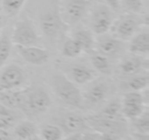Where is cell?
<instances>
[{"label": "cell", "mask_w": 149, "mask_h": 140, "mask_svg": "<svg viewBox=\"0 0 149 140\" xmlns=\"http://www.w3.org/2000/svg\"><path fill=\"white\" fill-rule=\"evenodd\" d=\"M50 85L53 92L62 103L74 108L81 109L84 107V99L81 90L64 74L60 72L53 73L50 77Z\"/></svg>", "instance_id": "6da1fadb"}, {"label": "cell", "mask_w": 149, "mask_h": 140, "mask_svg": "<svg viewBox=\"0 0 149 140\" xmlns=\"http://www.w3.org/2000/svg\"><path fill=\"white\" fill-rule=\"evenodd\" d=\"M52 100L50 95L45 89L41 87L27 89L26 91V100L23 113L30 117L39 116L46 113L51 106Z\"/></svg>", "instance_id": "7a4b0ae2"}, {"label": "cell", "mask_w": 149, "mask_h": 140, "mask_svg": "<svg viewBox=\"0 0 149 140\" xmlns=\"http://www.w3.org/2000/svg\"><path fill=\"white\" fill-rule=\"evenodd\" d=\"M90 129L98 133H111L125 137L128 134L129 127L125 119H107L96 115L86 117Z\"/></svg>", "instance_id": "3957f363"}, {"label": "cell", "mask_w": 149, "mask_h": 140, "mask_svg": "<svg viewBox=\"0 0 149 140\" xmlns=\"http://www.w3.org/2000/svg\"><path fill=\"white\" fill-rule=\"evenodd\" d=\"M147 19L143 21L142 18L137 15H127L118 20L113 26V33L116 38L122 41L130 40L138 33L143 24H147Z\"/></svg>", "instance_id": "277c9868"}, {"label": "cell", "mask_w": 149, "mask_h": 140, "mask_svg": "<svg viewBox=\"0 0 149 140\" xmlns=\"http://www.w3.org/2000/svg\"><path fill=\"white\" fill-rule=\"evenodd\" d=\"M90 0H62L59 15L66 25H74L86 15Z\"/></svg>", "instance_id": "5b68a950"}, {"label": "cell", "mask_w": 149, "mask_h": 140, "mask_svg": "<svg viewBox=\"0 0 149 140\" xmlns=\"http://www.w3.org/2000/svg\"><path fill=\"white\" fill-rule=\"evenodd\" d=\"M40 27L44 36L49 40H56L62 32L65 31L68 25L61 20L57 9L50 10L42 15L40 19Z\"/></svg>", "instance_id": "8992f818"}, {"label": "cell", "mask_w": 149, "mask_h": 140, "mask_svg": "<svg viewBox=\"0 0 149 140\" xmlns=\"http://www.w3.org/2000/svg\"><path fill=\"white\" fill-rule=\"evenodd\" d=\"M54 122L61 128L64 134L84 133L88 130H91L87 123L86 117L72 111L59 115V117L55 118Z\"/></svg>", "instance_id": "52a82bcc"}, {"label": "cell", "mask_w": 149, "mask_h": 140, "mask_svg": "<svg viewBox=\"0 0 149 140\" xmlns=\"http://www.w3.org/2000/svg\"><path fill=\"white\" fill-rule=\"evenodd\" d=\"M26 73L17 64H9L0 72V91L15 90L26 82Z\"/></svg>", "instance_id": "ba28073f"}, {"label": "cell", "mask_w": 149, "mask_h": 140, "mask_svg": "<svg viewBox=\"0 0 149 140\" xmlns=\"http://www.w3.org/2000/svg\"><path fill=\"white\" fill-rule=\"evenodd\" d=\"M11 39L17 46H32L37 44L39 38L33 23L25 19L17 23Z\"/></svg>", "instance_id": "9c48e42d"}, {"label": "cell", "mask_w": 149, "mask_h": 140, "mask_svg": "<svg viewBox=\"0 0 149 140\" xmlns=\"http://www.w3.org/2000/svg\"><path fill=\"white\" fill-rule=\"evenodd\" d=\"M113 25V15L111 9L103 4H99L93 10L91 17L92 30L97 35L106 34Z\"/></svg>", "instance_id": "30bf717a"}, {"label": "cell", "mask_w": 149, "mask_h": 140, "mask_svg": "<svg viewBox=\"0 0 149 140\" xmlns=\"http://www.w3.org/2000/svg\"><path fill=\"white\" fill-rule=\"evenodd\" d=\"M109 94V86L104 81H96L93 82L88 89L86 90L85 94L83 95L84 103L89 105H99L107 99Z\"/></svg>", "instance_id": "8fae6325"}, {"label": "cell", "mask_w": 149, "mask_h": 140, "mask_svg": "<svg viewBox=\"0 0 149 140\" xmlns=\"http://www.w3.org/2000/svg\"><path fill=\"white\" fill-rule=\"evenodd\" d=\"M17 51L25 62L33 66H42L49 60V52L36 45L17 46Z\"/></svg>", "instance_id": "7c38bea8"}, {"label": "cell", "mask_w": 149, "mask_h": 140, "mask_svg": "<svg viewBox=\"0 0 149 140\" xmlns=\"http://www.w3.org/2000/svg\"><path fill=\"white\" fill-rule=\"evenodd\" d=\"M148 69V62L140 55H134L126 57L120 62L118 70L122 75L126 77H131L140 74L142 71Z\"/></svg>", "instance_id": "4fadbf2b"}, {"label": "cell", "mask_w": 149, "mask_h": 140, "mask_svg": "<svg viewBox=\"0 0 149 140\" xmlns=\"http://www.w3.org/2000/svg\"><path fill=\"white\" fill-rule=\"evenodd\" d=\"M68 74L70 77L68 79L78 85H86L92 82L95 78V71L90 69L89 66L80 64H72L68 66Z\"/></svg>", "instance_id": "5bb4252c"}, {"label": "cell", "mask_w": 149, "mask_h": 140, "mask_svg": "<svg viewBox=\"0 0 149 140\" xmlns=\"http://www.w3.org/2000/svg\"><path fill=\"white\" fill-rule=\"evenodd\" d=\"M27 90H5L0 91V103L15 111H23Z\"/></svg>", "instance_id": "9a60e30c"}, {"label": "cell", "mask_w": 149, "mask_h": 140, "mask_svg": "<svg viewBox=\"0 0 149 140\" xmlns=\"http://www.w3.org/2000/svg\"><path fill=\"white\" fill-rule=\"evenodd\" d=\"M123 48H124L123 41L118 39L116 37H103L100 38L99 41L97 42L98 52L107 57H111V56L120 54Z\"/></svg>", "instance_id": "2e32d148"}, {"label": "cell", "mask_w": 149, "mask_h": 140, "mask_svg": "<svg viewBox=\"0 0 149 140\" xmlns=\"http://www.w3.org/2000/svg\"><path fill=\"white\" fill-rule=\"evenodd\" d=\"M129 50L135 55H147L149 53V32L144 30L130 39Z\"/></svg>", "instance_id": "e0dca14e"}, {"label": "cell", "mask_w": 149, "mask_h": 140, "mask_svg": "<svg viewBox=\"0 0 149 140\" xmlns=\"http://www.w3.org/2000/svg\"><path fill=\"white\" fill-rule=\"evenodd\" d=\"M38 132H39V129L34 122L25 120V121L17 122L13 126V135L15 140H25L38 135Z\"/></svg>", "instance_id": "ac0fdd59"}, {"label": "cell", "mask_w": 149, "mask_h": 140, "mask_svg": "<svg viewBox=\"0 0 149 140\" xmlns=\"http://www.w3.org/2000/svg\"><path fill=\"white\" fill-rule=\"evenodd\" d=\"M149 76L147 73L137 74L128 77L126 81L122 84V88L126 91H143L148 88Z\"/></svg>", "instance_id": "d6986e66"}, {"label": "cell", "mask_w": 149, "mask_h": 140, "mask_svg": "<svg viewBox=\"0 0 149 140\" xmlns=\"http://www.w3.org/2000/svg\"><path fill=\"white\" fill-rule=\"evenodd\" d=\"M72 39H74L76 41L79 43V45L81 46L83 52H91L94 49V45H95V41H94V37L92 35V33L87 29H80L76 30L72 33Z\"/></svg>", "instance_id": "ffe728a7"}, {"label": "cell", "mask_w": 149, "mask_h": 140, "mask_svg": "<svg viewBox=\"0 0 149 140\" xmlns=\"http://www.w3.org/2000/svg\"><path fill=\"white\" fill-rule=\"evenodd\" d=\"M19 115L4 104L0 103V129L8 130L13 128L19 121Z\"/></svg>", "instance_id": "44dd1931"}, {"label": "cell", "mask_w": 149, "mask_h": 140, "mask_svg": "<svg viewBox=\"0 0 149 140\" xmlns=\"http://www.w3.org/2000/svg\"><path fill=\"white\" fill-rule=\"evenodd\" d=\"M38 133L42 140H61L64 136L61 128L56 124H45Z\"/></svg>", "instance_id": "7402d4cb"}, {"label": "cell", "mask_w": 149, "mask_h": 140, "mask_svg": "<svg viewBox=\"0 0 149 140\" xmlns=\"http://www.w3.org/2000/svg\"><path fill=\"white\" fill-rule=\"evenodd\" d=\"M97 115L107 119H124L122 115V102L118 100L109 101Z\"/></svg>", "instance_id": "603a6c76"}, {"label": "cell", "mask_w": 149, "mask_h": 140, "mask_svg": "<svg viewBox=\"0 0 149 140\" xmlns=\"http://www.w3.org/2000/svg\"><path fill=\"white\" fill-rule=\"evenodd\" d=\"M91 64L94 68V71H97L101 74H109L110 70H111L109 57L99 53V52L92 55Z\"/></svg>", "instance_id": "cb8c5ba5"}, {"label": "cell", "mask_w": 149, "mask_h": 140, "mask_svg": "<svg viewBox=\"0 0 149 140\" xmlns=\"http://www.w3.org/2000/svg\"><path fill=\"white\" fill-rule=\"evenodd\" d=\"M82 52L83 50H82L81 46L72 38L66 39L61 47V54L68 58L78 57L79 55H81Z\"/></svg>", "instance_id": "d4e9b609"}, {"label": "cell", "mask_w": 149, "mask_h": 140, "mask_svg": "<svg viewBox=\"0 0 149 140\" xmlns=\"http://www.w3.org/2000/svg\"><path fill=\"white\" fill-rule=\"evenodd\" d=\"M146 104H123L122 115L125 120H132L140 117L146 111Z\"/></svg>", "instance_id": "484cf974"}, {"label": "cell", "mask_w": 149, "mask_h": 140, "mask_svg": "<svg viewBox=\"0 0 149 140\" xmlns=\"http://www.w3.org/2000/svg\"><path fill=\"white\" fill-rule=\"evenodd\" d=\"M131 127L132 132H138V133L149 134V113L148 109L144 111L140 117L131 121Z\"/></svg>", "instance_id": "4316f807"}, {"label": "cell", "mask_w": 149, "mask_h": 140, "mask_svg": "<svg viewBox=\"0 0 149 140\" xmlns=\"http://www.w3.org/2000/svg\"><path fill=\"white\" fill-rule=\"evenodd\" d=\"M11 40L8 34L5 32L0 37V66H3L10 56Z\"/></svg>", "instance_id": "83f0119b"}, {"label": "cell", "mask_w": 149, "mask_h": 140, "mask_svg": "<svg viewBox=\"0 0 149 140\" xmlns=\"http://www.w3.org/2000/svg\"><path fill=\"white\" fill-rule=\"evenodd\" d=\"M147 96L142 91H127L123 97V104H147Z\"/></svg>", "instance_id": "f1b7e54d"}, {"label": "cell", "mask_w": 149, "mask_h": 140, "mask_svg": "<svg viewBox=\"0 0 149 140\" xmlns=\"http://www.w3.org/2000/svg\"><path fill=\"white\" fill-rule=\"evenodd\" d=\"M26 0H3L2 7L3 11L6 13L8 17H13L17 15L23 8Z\"/></svg>", "instance_id": "f546056e"}, {"label": "cell", "mask_w": 149, "mask_h": 140, "mask_svg": "<svg viewBox=\"0 0 149 140\" xmlns=\"http://www.w3.org/2000/svg\"><path fill=\"white\" fill-rule=\"evenodd\" d=\"M120 5L131 13H140L143 10V0H120Z\"/></svg>", "instance_id": "4dcf8cb0"}, {"label": "cell", "mask_w": 149, "mask_h": 140, "mask_svg": "<svg viewBox=\"0 0 149 140\" xmlns=\"http://www.w3.org/2000/svg\"><path fill=\"white\" fill-rule=\"evenodd\" d=\"M82 140H100V133L93 130H88L82 134Z\"/></svg>", "instance_id": "1f68e13d"}, {"label": "cell", "mask_w": 149, "mask_h": 140, "mask_svg": "<svg viewBox=\"0 0 149 140\" xmlns=\"http://www.w3.org/2000/svg\"><path fill=\"white\" fill-rule=\"evenodd\" d=\"M106 4L111 10L120 11V0H105Z\"/></svg>", "instance_id": "d6a6232c"}, {"label": "cell", "mask_w": 149, "mask_h": 140, "mask_svg": "<svg viewBox=\"0 0 149 140\" xmlns=\"http://www.w3.org/2000/svg\"><path fill=\"white\" fill-rule=\"evenodd\" d=\"M130 136L134 140H149V134L138 133V132H131Z\"/></svg>", "instance_id": "836d02e7"}, {"label": "cell", "mask_w": 149, "mask_h": 140, "mask_svg": "<svg viewBox=\"0 0 149 140\" xmlns=\"http://www.w3.org/2000/svg\"><path fill=\"white\" fill-rule=\"evenodd\" d=\"M0 140H15L13 135L9 133L8 130L0 129Z\"/></svg>", "instance_id": "e575fe53"}, {"label": "cell", "mask_w": 149, "mask_h": 140, "mask_svg": "<svg viewBox=\"0 0 149 140\" xmlns=\"http://www.w3.org/2000/svg\"><path fill=\"white\" fill-rule=\"evenodd\" d=\"M100 140H120V137L111 133H100Z\"/></svg>", "instance_id": "d590c367"}, {"label": "cell", "mask_w": 149, "mask_h": 140, "mask_svg": "<svg viewBox=\"0 0 149 140\" xmlns=\"http://www.w3.org/2000/svg\"><path fill=\"white\" fill-rule=\"evenodd\" d=\"M82 134L83 133H72L68 134V136L62 137L61 140H82Z\"/></svg>", "instance_id": "8d00e7d4"}, {"label": "cell", "mask_w": 149, "mask_h": 140, "mask_svg": "<svg viewBox=\"0 0 149 140\" xmlns=\"http://www.w3.org/2000/svg\"><path fill=\"white\" fill-rule=\"evenodd\" d=\"M25 140H42L41 138H40L39 135H36V136H33V137H30L28 138V139H25Z\"/></svg>", "instance_id": "74e56055"}, {"label": "cell", "mask_w": 149, "mask_h": 140, "mask_svg": "<svg viewBox=\"0 0 149 140\" xmlns=\"http://www.w3.org/2000/svg\"><path fill=\"white\" fill-rule=\"evenodd\" d=\"M125 140H134V139H133V138L131 137V136L129 135V134H127V135L125 136Z\"/></svg>", "instance_id": "f35d334b"}, {"label": "cell", "mask_w": 149, "mask_h": 140, "mask_svg": "<svg viewBox=\"0 0 149 140\" xmlns=\"http://www.w3.org/2000/svg\"><path fill=\"white\" fill-rule=\"evenodd\" d=\"M1 28H2V19L0 17V30H1Z\"/></svg>", "instance_id": "ab89813d"}]
</instances>
